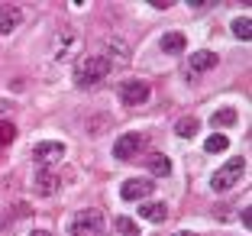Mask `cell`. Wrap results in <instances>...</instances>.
Wrapping results in <instances>:
<instances>
[{
	"label": "cell",
	"mask_w": 252,
	"mask_h": 236,
	"mask_svg": "<svg viewBox=\"0 0 252 236\" xmlns=\"http://www.w3.org/2000/svg\"><path fill=\"white\" fill-rule=\"evenodd\" d=\"M30 236H52V233H45V230H36V233H30Z\"/></svg>",
	"instance_id": "22"
},
{
	"label": "cell",
	"mask_w": 252,
	"mask_h": 236,
	"mask_svg": "<svg viewBox=\"0 0 252 236\" xmlns=\"http://www.w3.org/2000/svg\"><path fill=\"white\" fill-rule=\"evenodd\" d=\"M139 217L142 220H152V223H165L168 207H165V201H146V204H139Z\"/></svg>",
	"instance_id": "11"
},
{
	"label": "cell",
	"mask_w": 252,
	"mask_h": 236,
	"mask_svg": "<svg viewBox=\"0 0 252 236\" xmlns=\"http://www.w3.org/2000/svg\"><path fill=\"white\" fill-rule=\"evenodd\" d=\"M107 74H110V62L104 55H88V59H81L74 65V88H81V91L97 88Z\"/></svg>",
	"instance_id": "1"
},
{
	"label": "cell",
	"mask_w": 252,
	"mask_h": 236,
	"mask_svg": "<svg viewBox=\"0 0 252 236\" xmlns=\"http://www.w3.org/2000/svg\"><path fill=\"white\" fill-rule=\"evenodd\" d=\"M204 149L217 155V152H223V149H230V139H226V136H223V133H214V136H210L207 142H204Z\"/></svg>",
	"instance_id": "19"
},
{
	"label": "cell",
	"mask_w": 252,
	"mask_h": 236,
	"mask_svg": "<svg viewBox=\"0 0 252 236\" xmlns=\"http://www.w3.org/2000/svg\"><path fill=\"white\" fill-rule=\"evenodd\" d=\"M210 123H214V126H233V123H236V110H233V107H223V110H214Z\"/></svg>",
	"instance_id": "17"
},
{
	"label": "cell",
	"mask_w": 252,
	"mask_h": 236,
	"mask_svg": "<svg viewBox=\"0 0 252 236\" xmlns=\"http://www.w3.org/2000/svg\"><path fill=\"white\" fill-rule=\"evenodd\" d=\"M16 139V126L10 120H0V146H10Z\"/></svg>",
	"instance_id": "21"
},
{
	"label": "cell",
	"mask_w": 252,
	"mask_h": 236,
	"mask_svg": "<svg viewBox=\"0 0 252 236\" xmlns=\"http://www.w3.org/2000/svg\"><path fill=\"white\" fill-rule=\"evenodd\" d=\"M113 227H117V233H123V236H139V227H136L129 217H117Z\"/></svg>",
	"instance_id": "20"
},
{
	"label": "cell",
	"mask_w": 252,
	"mask_h": 236,
	"mask_svg": "<svg viewBox=\"0 0 252 236\" xmlns=\"http://www.w3.org/2000/svg\"><path fill=\"white\" fill-rule=\"evenodd\" d=\"M217 68V52H194L191 62H188V74H200Z\"/></svg>",
	"instance_id": "10"
},
{
	"label": "cell",
	"mask_w": 252,
	"mask_h": 236,
	"mask_svg": "<svg viewBox=\"0 0 252 236\" xmlns=\"http://www.w3.org/2000/svg\"><path fill=\"white\" fill-rule=\"evenodd\" d=\"M171 236H194V233H171Z\"/></svg>",
	"instance_id": "23"
},
{
	"label": "cell",
	"mask_w": 252,
	"mask_h": 236,
	"mask_svg": "<svg viewBox=\"0 0 252 236\" xmlns=\"http://www.w3.org/2000/svg\"><path fill=\"white\" fill-rule=\"evenodd\" d=\"M152 178H129V181H123V188H120V198L123 201H146L149 194H152Z\"/></svg>",
	"instance_id": "7"
},
{
	"label": "cell",
	"mask_w": 252,
	"mask_h": 236,
	"mask_svg": "<svg viewBox=\"0 0 252 236\" xmlns=\"http://www.w3.org/2000/svg\"><path fill=\"white\" fill-rule=\"evenodd\" d=\"M110 59H117V62L129 59V49H126L123 39H110V42H107V62H110Z\"/></svg>",
	"instance_id": "14"
},
{
	"label": "cell",
	"mask_w": 252,
	"mask_h": 236,
	"mask_svg": "<svg viewBox=\"0 0 252 236\" xmlns=\"http://www.w3.org/2000/svg\"><path fill=\"white\" fill-rule=\"evenodd\" d=\"M158 45H162L165 55H181V52H185V45H188V39H185V33H165Z\"/></svg>",
	"instance_id": "12"
},
{
	"label": "cell",
	"mask_w": 252,
	"mask_h": 236,
	"mask_svg": "<svg viewBox=\"0 0 252 236\" xmlns=\"http://www.w3.org/2000/svg\"><path fill=\"white\" fill-rule=\"evenodd\" d=\"M104 230H107V220L97 207H84L68 220V233L71 236H104Z\"/></svg>",
	"instance_id": "2"
},
{
	"label": "cell",
	"mask_w": 252,
	"mask_h": 236,
	"mask_svg": "<svg viewBox=\"0 0 252 236\" xmlns=\"http://www.w3.org/2000/svg\"><path fill=\"white\" fill-rule=\"evenodd\" d=\"M142 146H146V136L142 133H123L117 142H113V155H117L120 162H129V159L139 155Z\"/></svg>",
	"instance_id": "5"
},
{
	"label": "cell",
	"mask_w": 252,
	"mask_h": 236,
	"mask_svg": "<svg viewBox=\"0 0 252 236\" xmlns=\"http://www.w3.org/2000/svg\"><path fill=\"white\" fill-rule=\"evenodd\" d=\"M146 165H149V171H152V175H158V178L171 171V159H168V155H162V152L149 155V159H146Z\"/></svg>",
	"instance_id": "13"
},
{
	"label": "cell",
	"mask_w": 252,
	"mask_h": 236,
	"mask_svg": "<svg viewBox=\"0 0 252 236\" xmlns=\"http://www.w3.org/2000/svg\"><path fill=\"white\" fill-rule=\"evenodd\" d=\"M243 175H246V159H230L223 169L214 171V178H210V188H214V191H230V188L236 185Z\"/></svg>",
	"instance_id": "3"
},
{
	"label": "cell",
	"mask_w": 252,
	"mask_h": 236,
	"mask_svg": "<svg viewBox=\"0 0 252 236\" xmlns=\"http://www.w3.org/2000/svg\"><path fill=\"white\" fill-rule=\"evenodd\" d=\"M20 23H23V10L16 7V3H3V7H0V36L16 33Z\"/></svg>",
	"instance_id": "9"
},
{
	"label": "cell",
	"mask_w": 252,
	"mask_h": 236,
	"mask_svg": "<svg viewBox=\"0 0 252 236\" xmlns=\"http://www.w3.org/2000/svg\"><path fill=\"white\" fill-rule=\"evenodd\" d=\"M74 45H78V36H74V33L68 30V33H65V45H59V49H55V59H59V62H65L68 55L74 52Z\"/></svg>",
	"instance_id": "18"
},
{
	"label": "cell",
	"mask_w": 252,
	"mask_h": 236,
	"mask_svg": "<svg viewBox=\"0 0 252 236\" xmlns=\"http://www.w3.org/2000/svg\"><path fill=\"white\" fill-rule=\"evenodd\" d=\"M32 159H36L42 169H49L52 162H62L65 159V142H55V139H45L32 149Z\"/></svg>",
	"instance_id": "6"
},
{
	"label": "cell",
	"mask_w": 252,
	"mask_h": 236,
	"mask_svg": "<svg viewBox=\"0 0 252 236\" xmlns=\"http://www.w3.org/2000/svg\"><path fill=\"white\" fill-rule=\"evenodd\" d=\"M233 36L243 39V42H249V39H252V23H249V16H239V20H233Z\"/></svg>",
	"instance_id": "16"
},
{
	"label": "cell",
	"mask_w": 252,
	"mask_h": 236,
	"mask_svg": "<svg viewBox=\"0 0 252 236\" xmlns=\"http://www.w3.org/2000/svg\"><path fill=\"white\" fill-rule=\"evenodd\" d=\"M32 188H36L39 198H52V194L62 188V175H55L52 169H39L36 178H32Z\"/></svg>",
	"instance_id": "8"
},
{
	"label": "cell",
	"mask_w": 252,
	"mask_h": 236,
	"mask_svg": "<svg viewBox=\"0 0 252 236\" xmlns=\"http://www.w3.org/2000/svg\"><path fill=\"white\" fill-rule=\"evenodd\" d=\"M149 94H152L149 84L139 81V78L120 84V101H123V107H142V103H149Z\"/></svg>",
	"instance_id": "4"
},
{
	"label": "cell",
	"mask_w": 252,
	"mask_h": 236,
	"mask_svg": "<svg viewBox=\"0 0 252 236\" xmlns=\"http://www.w3.org/2000/svg\"><path fill=\"white\" fill-rule=\"evenodd\" d=\"M197 130H200V123L194 117H185V120H178L175 123V133L181 136V139H191V136H197Z\"/></svg>",
	"instance_id": "15"
}]
</instances>
